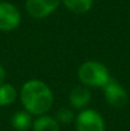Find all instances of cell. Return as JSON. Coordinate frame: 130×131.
Wrapping results in <instances>:
<instances>
[{
	"label": "cell",
	"instance_id": "6",
	"mask_svg": "<svg viewBox=\"0 0 130 131\" xmlns=\"http://www.w3.org/2000/svg\"><path fill=\"white\" fill-rule=\"evenodd\" d=\"M60 4L61 0H26V9L31 17L42 19L52 14Z\"/></svg>",
	"mask_w": 130,
	"mask_h": 131
},
{
	"label": "cell",
	"instance_id": "3",
	"mask_svg": "<svg viewBox=\"0 0 130 131\" xmlns=\"http://www.w3.org/2000/svg\"><path fill=\"white\" fill-rule=\"evenodd\" d=\"M77 131H105L106 125L102 115L92 108L82 110L75 117Z\"/></svg>",
	"mask_w": 130,
	"mask_h": 131
},
{
	"label": "cell",
	"instance_id": "12",
	"mask_svg": "<svg viewBox=\"0 0 130 131\" xmlns=\"http://www.w3.org/2000/svg\"><path fill=\"white\" fill-rule=\"evenodd\" d=\"M56 121L60 124V125H69L70 122H73L75 120V116H74V112L72 108H68V107H63L60 108L57 112H56Z\"/></svg>",
	"mask_w": 130,
	"mask_h": 131
},
{
	"label": "cell",
	"instance_id": "11",
	"mask_svg": "<svg viewBox=\"0 0 130 131\" xmlns=\"http://www.w3.org/2000/svg\"><path fill=\"white\" fill-rule=\"evenodd\" d=\"M18 95L17 89L9 83H4L3 85H0V106L1 107H6L10 106L12 103L15 102Z\"/></svg>",
	"mask_w": 130,
	"mask_h": 131
},
{
	"label": "cell",
	"instance_id": "8",
	"mask_svg": "<svg viewBox=\"0 0 130 131\" xmlns=\"http://www.w3.org/2000/svg\"><path fill=\"white\" fill-rule=\"evenodd\" d=\"M10 124H12L14 130L28 131L33 125V118H32V115L29 112H27L26 110H22V111H17L12 116Z\"/></svg>",
	"mask_w": 130,
	"mask_h": 131
},
{
	"label": "cell",
	"instance_id": "7",
	"mask_svg": "<svg viewBox=\"0 0 130 131\" xmlns=\"http://www.w3.org/2000/svg\"><path fill=\"white\" fill-rule=\"evenodd\" d=\"M92 99V93L89 88L86 85H78L73 88L69 93V103L73 108L77 110H84L87 106L89 104Z\"/></svg>",
	"mask_w": 130,
	"mask_h": 131
},
{
	"label": "cell",
	"instance_id": "4",
	"mask_svg": "<svg viewBox=\"0 0 130 131\" xmlns=\"http://www.w3.org/2000/svg\"><path fill=\"white\" fill-rule=\"evenodd\" d=\"M22 20V15L19 9L9 3V1H0V31L1 32H10L19 27Z\"/></svg>",
	"mask_w": 130,
	"mask_h": 131
},
{
	"label": "cell",
	"instance_id": "2",
	"mask_svg": "<svg viewBox=\"0 0 130 131\" xmlns=\"http://www.w3.org/2000/svg\"><path fill=\"white\" fill-rule=\"evenodd\" d=\"M78 79L82 85L88 88H103L112 78L106 65L96 60H89L79 66Z\"/></svg>",
	"mask_w": 130,
	"mask_h": 131
},
{
	"label": "cell",
	"instance_id": "9",
	"mask_svg": "<svg viewBox=\"0 0 130 131\" xmlns=\"http://www.w3.org/2000/svg\"><path fill=\"white\" fill-rule=\"evenodd\" d=\"M33 131H60V124L56 121L55 117L42 115L37 116V118L33 121L32 125Z\"/></svg>",
	"mask_w": 130,
	"mask_h": 131
},
{
	"label": "cell",
	"instance_id": "10",
	"mask_svg": "<svg viewBox=\"0 0 130 131\" xmlns=\"http://www.w3.org/2000/svg\"><path fill=\"white\" fill-rule=\"evenodd\" d=\"M61 3L74 14H86L93 6V0H61Z\"/></svg>",
	"mask_w": 130,
	"mask_h": 131
},
{
	"label": "cell",
	"instance_id": "5",
	"mask_svg": "<svg viewBox=\"0 0 130 131\" xmlns=\"http://www.w3.org/2000/svg\"><path fill=\"white\" fill-rule=\"evenodd\" d=\"M103 92H105V98L107 101V103L111 107L115 108H121L128 103V93L125 90V88L123 87L119 82H116L115 79H111L105 87H103Z\"/></svg>",
	"mask_w": 130,
	"mask_h": 131
},
{
	"label": "cell",
	"instance_id": "1",
	"mask_svg": "<svg viewBox=\"0 0 130 131\" xmlns=\"http://www.w3.org/2000/svg\"><path fill=\"white\" fill-rule=\"evenodd\" d=\"M21 102L32 116L46 115L54 104V93L51 88L40 79H31L21 89Z\"/></svg>",
	"mask_w": 130,
	"mask_h": 131
},
{
	"label": "cell",
	"instance_id": "13",
	"mask_svg": "<svg viewBox=\"0 0 130 131\" xmlns=\"http://www.w3.org/2000/svg\"><path fill=\"white\" fill-rule=\"evenodd\" d=\"M5 69L3 68V65H0V85H3L5 83Z\"/></svg>",
	"mask_w": 130,
	"mask_h": 131
}]
</instances>
